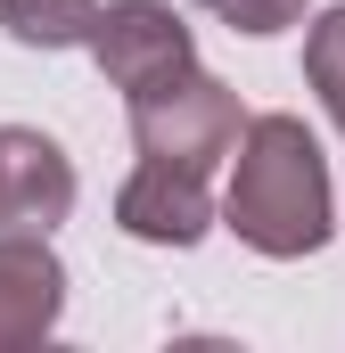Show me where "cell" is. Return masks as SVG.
<instances>
[{
  "label": "cell",
  "instance_id": "52a82bcc",
  "mask_svg": "<svg viewBox=\"0 0 345 353\" xmlns=\"http://www.w3.org/2000/svg\"><path fill=\"white\" fill-rule=\"evenodd\" d=\"M99 0H0V33L17 50H83Z\"/></svg>",
  "mask_w": 345,
  "mask_h": 353
},
{
  "label": "cell",
  "instance_id": "8992f818",
  "mask_svg": "<svg viewBox=\"0 0 345 353\" xmlns=\"http://www.w3.org/2000/svg\"><path fill=\"white\" fill-rule=\"evenodd\" d=\"M66 312V263L41 230H0V353L41 345Z\"/></svg>",
  "mask_w": 345,
  "mask_h": 353
},
{
  "label": "cell",
  "instance_id": "ba28073f",
  "mask_svg": "<svg viewBox=\"0 0 345 353\" xmlns=\"http://www.w3.org/2000/svg\"><path fill=\"white\" fill-rule=\"evenodd\" d=\"M304 83L321 90L329 123L345 132V0H337V8H321L313 33H304Z\"/></svg>",
  "mask_w": 345,
  "mask_h": 353
},
{
  "label": "cell",
  "instance_id": "5b68a950",
  "mask_svg": "<svg viewBox=\"0 0 345 353\" xmlns=\"http://www.w3.org/2000/svg\"><path fill=\"white\" fill-rule=\"evenodd\" d=\"M115 230L140 239V247H197L214 230V189H206V173L140 157V173L115 189Z\"/></svg>",
  "mask_w": 345,
  "mask_h": 353
},
{
  "label": "cell",
  "instance_id": "6da1fadb",
  "mask_svg": "<svg viewBox=\"0 0 345 353\" xmlns=\"http://www.w3.org/2000/svg\"><path fill=\"white\" fill-rule=\"evenodd\" d=\"M222 222L239 230V247H255L271 263H296V255L329 247L337 197H329V157L304 132V115H247L239 123Z\"/></svg>",
  "mask_w": 345,
  "mask_h": 353
},
{
  "label": "cell",
  "instance_id": "3957f363",
  "mask_svg": "<svg viewBox=\"0 0 345 353\" xmlns=\"http://www.w3.org/2000/svg\"><path fill=\"white\" fill-rule=\"evenodd\" d=\"M83 50L107 74V90H124V99H140V90H157V83L197 66V33H189V17L172 0H107L90 17Z\"/></svg>",
  "mask_w": 345,
  "mask_h": 353
},
{
  "label": "cell",
  "instance_id": "7a4b0ae2",
  "mask_svg": "<svg viewBox=\"0 0 345 353\" xmlns=\"http://www.w3.org/2000/svg\"><path fill=\"white\" fill-rule=\"evenodd\" d=\"M239 123H247L239 90L214 83L206 66H189V74H172V83L132 99V148L157 157V165H189V173H214L230 157Z\"/></svg>",
  "mask_w": 345,
  "mask_h": 353
},
{
  "label": "cell",
  "instance_id": "9c48e42d",
  "mask_svg": "<svg viewBox=\"0 0 345 353\" xmlns=\"http://www.w3.org/2000/svg\"><path fill=\"white\" fill-rule=\"evenodd\" d=\"M206 17H222L230 33H247V41H271V33H288V25H304V8L313 0H197Z\"/></svg>",
  "mask_w": 345,
  "mask_h": 353
},
{
  "label": "cell",
  "instance_id": "277c9868",
  "mask_svg": "<svg viewBox=\"0 0 345 353\" xmlns=\"http://www.w3.org/2000/svg\"><path fill=\"white\" fill-rule=\"evenodd\" d=\"M75 157L33 132V123H0V230H58L75 214Z\"/></svg>",
  "mask_w": 345,
  "mask_h": 353
}]
</instances>
